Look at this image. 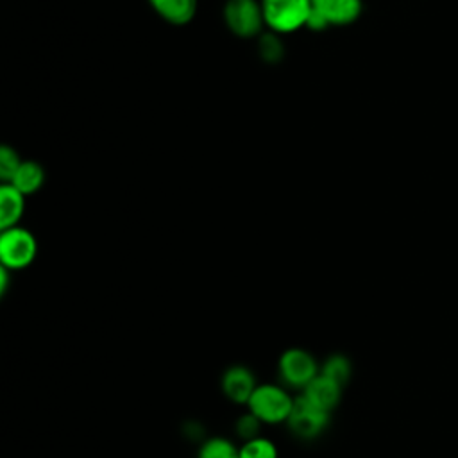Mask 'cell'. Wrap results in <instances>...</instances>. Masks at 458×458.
I'll return each mask as SVG.
<instances>
[{
    "mask_svg": "<svg viewBox=\"0 0 458 458\" xmlns=\"http://www.w3.org/2000/svg\"><path fill=\"white\" fill-rule=\"evenodd\" d=\"M295 397L281 383H258L245 408L256 415L263 426H279L286 424Z\"/></svg>",
    "mask_w": 458,
    "mask_h": 458,
    "instance_id": "6da1fadb",
    "label": "cell"
},
{
    "mask_svg": "<svg viewBox=\"0 0 458 458\" xmlns=\"http://www.w3.org/2000/svg\"><path fill=\"white\" fill-rule=\"evenodd\" d=\"M265 27L276 34H292L306 27L311 0H259Z\"/></svg>",
    "mask_w": 458,
    "mask_h": 458,
    "instance_id": "7a4b0ae2",
    "label": "cell"
},
{
    "mask_svg": "<svg viewBox=\"0 0 458 458\" xmlns=\"http://www.w3.org/2000/svg\"><path fill=\"white\" fill-rule=\"evenodd\" d=\"M320 374L318 360L304 347H288L277 358V376L288 390H304Z\"/></svg>",
    "mask_w": 458,
    "mask_h": 458,
    "instance_id": "3957f363",
    "label": "cell"
},
{
    "mask_svg": "<svg viewBox=\"0 0 458 458\" xmlns=\"http://www.w3.org/2000/svg\"><path fill=\"white\" fill-rule=\"evenodd\" d=\"M38 254V242L34 234L21 227L14 225L2 229L0 234V265L11 272L23 270L32 265Z\"/></svg>",
    "mask_w": 458,
    "mask_h": 458,
    "instance_id": "277c9868",
    "label": "cell"
},
{
    "mask_svg": "<svg viewBox=\"0 0 458 458\" xmlns=\"http://www.w3.org/2000/svg\"><path fill=\"white\" fill-rule=\"evenodd\" d=\"M222 20L229 32L242 39L259 36L265 27L259 0H225Z\"/></svg>",
    "mask_w": 458,
    "mask_h": 458,
    "instance_id": "5b68a950",
    "label": "cell"
},
{
    "mask_svg": "<svg viewBox=\"0 0 458 458\" xmlns=\"http://www.w3.org/2000/svg\"><path fill=\"white\" fill-rule=\"evenodd\" d=\"M331 424V413L313 406L301 394L295 397L292 413L286 420V428L299 440L318 438Z\"/></svg>",
    "mask_w": 458,
    "mask_h": 458,
    "instance_id": "8992f818",
    "label": "cell"
},
{
    "mask_svg": "<svg viewBox=\"0 0 458 458\" xmlns=\"http://www.w3.org/2000/svg\"><path fill=\"white\" fill-rule=\"evenodd\" d=\"M258 386L256 374L243 363L229 365L220 376V390L227 401L238 406H245Z\"/></svg>",
    "mask_w": 458,
    "mask_h": 458,
    "instance_id": "52a82bcc",
    "label": "cell"
},
{
    "mask_svg": "<svg viewBox=\"0 0 458 458\" xmlns=\"http://www.w3.org/2000/svg\"><path fill=\"white\" fill-rule=\"evenodd\" d=\"M342 394H344V386L324 374H318L317 377H313L306 385V388L301 392V395L306 401H310L313 406L329 413H333L335 408H338L342 401Z\"/></svg>",
    "mask_w": 458,
    "mask_h": 458,
    "instance_id": "ba28073f",
    "label": "cell"
},
{
    "mask_svg": "<svg viewBox=\"0 0 458 458\" xmlns=\"http://www.w3.org/2000/svg\"><path fill=\"white\" fill-rule=\"evenodd\" d=\"M313 7L326 18L329 27L354 23L363 11L361 0H311Z\"/></svg>",
    "mask_w": 458,
    "mask_h": 458,
    "instance_id": "9c48e42d",
    "label": "cell"
},
{
    "mask_svg": "<svg viewBox=\"0 0 458 458\" xmlns=\"http://www.w3.org/2000/svg\"><path fill=\"white\" fill-rule=\"evenodd\" d=\"M150 9L166 23L174 27L188 25L199 7V0H147Z\"/></svg>",
    "mask_w": 458,
    "mask_h": 458,
    "instance_id": "30bf717a",
    "label": "cell"
},
{
    "mask_svg": "<svg viewBox=\"0 0 458 458\" xmlns=\"http://www.w3.org/2000/svg\"><path fill=\"white\" fill-rule=\"evenodd\" d=\"M25 211V195L11 182L0 186V229L18 225Z\"/></svg>",
    "mask_w": 458,
    "mask_h": 458,
    "instance_id": "8fae6325",
    "label": "cell"
},
{
    "mask_svg": "<svg viewBox=\"0 0 458 458\" xmlns=\"http://www.w3.org/2000/svg\"><path fill=\"white\" fill-rule=\"evenodd\" d=\"M14 188H18L25 197L34 195L41 190L45 182V168L41 163L32 159H23L14 177L9 181Z\"/></svg>",
    "mask_w": 458,
    "mask_h": 458,
    "instance_id": "7c38bea8",
    "label": "cell"
},
{
    "mask_svg": "<svg viewBox=\"0 0 458 458\" xmlns=\"http://www.w3.org/2000/svg\"><path fill=\"white\" fill-rule=\"evenodd\" d=\"M197 458H240V447L227 437H208L199 444Z\"/></svg>",
    "mask_w": 458,
    "mask_h": 458,
    "instance_id": "4fadbf2b",
    "label": "cell"
},
{
    "mask_svg": "<svg viewBox=\"0 0 458 458\" xmlns=\"http://www.w3.org/2000/svg\"><path fill=\"white\" fill-rule=\"evenodd\" d=\"M320 374L335 379L342 386H345L351 381L352 376V361L344 352H333L324 358L320 363Z\"/></svg>",
    "mask_w": 458,
    "mask_h": 458,
    "instance_id": "5bb4252c",
    "label": "cell"
},
{
    "mask_svg": "<svg viewBox=\"0 0 458 458\" xmlns=\"http://www.w3.org/2000/svg\"><path fill=\"white\" fill-rule=\"evenodd\" d=\"M258 54H259L261 61H265L267 64L281 63L286 54V47H284L281 34H276L272 30L261 32L258 36Z\"/></svg>",
    "mask_w": 458,
    "mask_h": 458,
    "instance_id": "9a60e30c",
    "label": "cell"
},
{
    "mask_svg": "<svg viewBox=\"0 0 458 458\" xmlns=\"http://www.w3.org/2000/svg\"><path fill=\"white\" fill-rule=\"evenodd\" d=\"M240 458H279V449L274 440L259 435L252 440L242 442Z\"/></svg>",
    "mask_w": 458,
    "mask_h": 458,
    "instance_id": "2e32d148",
    "label": "cell"
},
{
    "mask_svg": "<svg viewBox=\"0 0 458 458\" xmlns=\"http://www.w3.org/2000/svg\"><path fill=\"white\" fill-rule=\"evenodd\" d=\"M261 428H263V422L256 415H252L249 410H245L234 420V433L242 442H247V440H252V438L259 437Z\"/></svg>",
    "mask_w": 458,
    "mask_h": 458,
    "instance_id": "e0dca14e",
    "label": "cell"
},
{
    "mask_svg": "<svg viewBox=\"0 0 458 458\" xmlns=\"http://www.w3.org/2000/svg\"><path fill=\"white\" fill-rule=\"evenodd\" d=\"M21 161L23 159L13 147H9V145L0 147V179H2V182H9L14 177Z\"/></svg>",
    "mask_w": 458,
    "mask_h": 458,
    "instance_id": "ac0fdd59",
    "label": "cell"
},
{
    "mask_svg": "<svg viewBox=\"0 0 458 458\" xmlns=\"http://www.w3.org/2000/svg\"><path fill=\"white\" fill-rule=\"evenodd\" d=\"M181 433H182V437H184L188 442H193V444H202V442L208 438L204 424H202L200 420H195V419H190V420L182 422Z\"/></svg>",
    "mask_w": 458,
    "mask_h": 458,
    "instance_id": "d6986e66",
    "label": "cell"
},
{
    "mask_svg": "<svg viewBox=\"0 0 458 458\" xmlns=\"http://www.w3.org/2000/svg\"><path fill=\"white\" fill-rule=\"evenodd\" d=\"M327 27H329V23L326 21V18H324L315 7H311V13H310V16H308V20H306V27H304V29L313 30V32H322V30H326Z\"/></svg>",
    "mask_w": 458,
    "mask_h": 458,
    "instance_id": "ffe728a7",
    "label": "cell"
},
{
    "mask_svg": "<svg viewBox=\"0 0 458 458\" xmlns=\"http://www.w3.org/2000/svg\"><path fill=\"white\" fill-rule=\"evenodd\" d=\"M11 270L9 268H5V267H2L0 265V295L4 297L5 293H7V290H9V283H11Z\"/></svg>",
    "mask_w": 458,
    "mask_h": 458,
    "instance_id": "44dd1931",
    "label": "cell"
}]
</instances>
